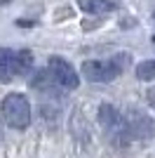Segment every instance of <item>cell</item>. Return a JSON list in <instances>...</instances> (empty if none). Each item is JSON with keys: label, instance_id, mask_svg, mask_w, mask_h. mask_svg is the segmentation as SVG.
<instances>
[{"label": "cell", "instance_id": "cell-3", "mask_svg": "<svg viewBox=\"0 0 155 158\" xmlns=\"http://www.w3.org/2000/svg\"><path fill=\"white\" fill-rule=\"evenodd\" d=\"M99 123L103 125V130L110 135V139H113L115 144L125 146L129 139H132L127 125H125L122 113H117V109H113L110 104H101V109H99Z\"/></svg>", "mask_w": 155, "mask_h": 158}, {"label": "cell", "instance_id": "cell-6", "mask_svg": "<svg viewBox=\"0 0 155 158\" xmlns=\"http://www.w3.org/2000/svg\"><path fill=\"white\" fill-rule=\"evenodd\" d=\"M122 118H125V125H127V130H129V137L146 139V137H150V135H153V120H150L143 111L129 109Z\"/></svg>", "mask_w": 155, "mask_h": 158}, {"label": "cell", "instance_id": "cell-4", "mask_svg": "<svg viewBox=\"0 0 155 158\" xmlns=\"http://www.w3.org/2000/svg\"><path fill=\"white\" fill-rule=\"evenodd\" d=\"M122 71V64L117 59H94V61H85L82 64V73L85 78L92 80V83H108L115 76H120Z\"/></svg>", "mask_w": 155, "mask_h": 158}, {"label": "cell", "instance_id": "cell-7", "mask_svg": "<svg viewBox=\"0 0 155 158\" xmlns=\"http://www.w3.org/2000/svg\"><path fill=\"white\" fill-rule=\"evenodd\" d=\"M82 12H89V14H106V12H113V2L110 0H80L78 2Z\"/></svg>", "mask_w": 155, "mask_h": 158}, {"label": "cell", "instance_id": "cell-5", "mask_svg": "<svg viewBox=\"0 0 155 158\" xmlns=\"http://www.w3.org/2000/svg\"><path fill=\"white\" fill-rule=\"evenodd\" d=\"M47 71L52 73V78L57 80V85L64 87V90H75V87L80 85V76H78V71L73 69L71 61L64 59V57H52Z\"/></svg>", "mask_w": 155, "mask_h": 158}, {"label": "cell", "instance_id": "cell-1", "mask_svg": "<svg viewBox=\"0 0 155 158\" xmlns=\"http://www.w3.org/2000/svg\"><path fill=\"white\" fill-rule=\"evenodd\" d=\"M0 113L2 120L12 130H26L31 125V104L21 92H10L0 102Z\"/></svg>", "mask_w": 155, "mask_h": 158}, {"label": "cell", "instance_id": "cell-9", "mask_svg": "<svg viewBox=\"0 0 155 158\" xmlns=\"http://www.w3.org/2000/svg\"><path fill=\"white\" fill-rule=\"evenodd\" d=\"M148 102H150V106L155 109V87H153V90L148 92Z\"/></svg>", "mask_w": 155, "mask_h": 158}, {"label": "cell", "instance_id": "cell-8", "mask_svg": "<svg viewBox=\"0 0 155 158\" xmlns=\"http://www.w3.org/2000/svg\"><path fill=\"white\" fill-rule=\"evenodd\" d=\"M136 78H141V80H153V78H155V59L141 61V64L136 66Z\"/></svg>", "mask_w": 155, "mask_h": 158}, {"label": "cell", "instance_id": "cell-2", "mask_svg": "<svg viewBox=\"0 0 155 158\" xmlns=\"http://www.w3.org/2000/svg\"><path fill=\"white\" fill-rule=\"evenodd\" d=\"M33 57L28 50H10V47H0V80H12L14 76H24L31 71Z\"/></svg>", "mask_w": 155, "mask_h": 158}]
</instances>
